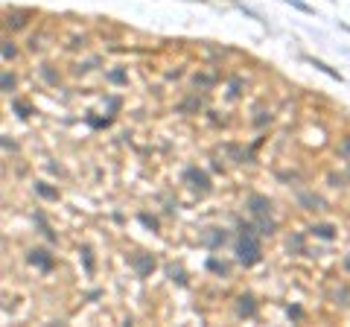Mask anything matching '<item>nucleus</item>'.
Instances as JSON below:
<instances>
[{
    "mask_svg": "<svg viewBox=\"0 0 350 327\" xmlns=\"http://www.w3.org/2000/svg\"><path fill=\"white\" fill-rule=\"evenodd\" d=\"M236 257L245 266H254L257 260L263 257V248H260V240L254 234V225H239V240H236Z\"/></svg>",
    "mask_w": 350,
    "mask_h": 327,
    "instance_id": "obj_1",
    "label": "nucleus"
},
{
    "mask_svg": "<svg viewBox=\"0 0 350 327\" xmlns=\"http://www.w3.org/2000/svg\"><path fill=\"white\" fill-rule=\"evenodd\" d=\"M338 155H341V158H347V161H350V138H344V143L338 146Z\"/></svg>",
    "mask_w": 350,
    "mask_h": 327,
    "instance_id": "obj_11",
    "label": "nucleus"
},
{
    "mask_svg": "<svg viewBox=\"0 0 350 327\" xmlns=\"http://www.w3.org/2000/svg\"><path fill=\"white\" fill-rule=\"evenodd\" d=\"M27 18H30V12H9V15H6V27H24V24H27Z\"/></svg>",
    "mask_w": 350,
    "mask_h": 327,
    "instance_id": "obj_6",
    "label": "nucleus"
},
{
    "mask_svg": "<svg viewBox=\"0 0 350 327\" xmlns=\"http://www.w3.org/2000/svg\"><path fill=\"white\" fill-rule=\"evenodd\" d=\"M134 269H137V275H149L152 269H155V260L146 257V254H137L134 257Z\"/></svg>",
    "mask_w": 350,
    "mask_h": 327,
    "instance_id": "obj_5",
    "label": "nucleus"
},
{
    "mask_svg": "<svg viewBox=\"0 0 350 327\" xmlns=\"http://www.w3.org/2000/svg\"><path fill=\"white\" fill-rule=\"evenodd\" d=\"M3 59H15V44L12 41H3Z\"/></svg>",
    "mask_w": 350,
    "mask_h": 327,
    "instance_id": "obj_10",
    "label": "nucleus"
},
{
    "mask_svg": "<svg viewBox=\"0 0 350 327\" xmlns=\"http://www.w3.org/2000/svg\"><path fill=\"white\" fill-rule=\"evenodd\" d=\"M344 269H347V272H350V254H347V257H344Z\"/></svg>",
    "mask_w": 350,
    "mask_h": 327,
    "instance_id": "obj_16",
    "label": "nucleus"
},
{
    "mask_svg": "<svg viewBox=\"0 0 350 327\" xmlns=\"http://www.w3.org/2000/svg\"><path fill=\"white\" fill-rule=\"evenodd\" d=\"M184 175H187V181H193V187H196V190H207V187H210V178H207V172L196 170V167H193V170H187Z\"/></svg>",
    "mask_w": 350,
    "mask_h": 327,
    "instance_id": "obj_3",
    "label": "nucleus"
},
{
    "mask_svg": "<svg viewBox=\"0 0 350 327\" xmlns=\"http://www.w3.org/2000/svg\"><path fill=\"white\" fill-rule=\"evenodd\" d=\"M41 190V196H47V199H53V196H56V190H50V187H38Z\"/></svg>",
    "mask_w": 350,
    "mask_h": 327,
    "instance_id": "obj_15",
    "label": "nucleus"
},
{
    "mask_svg": "<svg viewBox=\"0 0 350 327\" xmlns=\"http://www.w3.org/2000/svg\"><path fill=\"white\" fill-rule=\"evenodd\" d=\"M248 210L254 213V216H266L268 210H271V202H268L266 196H248Z\"/></svg>",
    "mask_w": 350,
    "mask_h": 327,
    "instance_id": "obj_2",
    "label": "nucleus"
},
{
    "mask_svg": "<svg viewBox=\"0 0 350 327\" xmlns=\"http://www.w3.org/2000/svg\"><path fill=\"white\" fill-rule=\"evenodd\" d=\"M30 260H33L38 269H44V272H50V269H53V257L44 251V248H35L33 254H30Z\"/></svg>",
    "mask_w": 350,
    "mask_h": 327,
    "instance_id": "obj_4",
    "label": "nucleus"
},
{
    "mask_svg": "<svg viewBox=\"0 0 350 327\" xmlns=\"http://www.w3.org/2000/svg\"><path fill=\"white\" fill-rule=\"evenodd\" d=\"M312 234L315 237H324V240H333V225H315Z\"/></svg>",
    "mask_w": 350,
    "mask_h": 327,
    "instance_id": "obj_8",
    "label": "nucleus"
},
{
    "mask_svg": "<svg viewBox=\"0 0 350 327\" xmlns=\"http://www.w3.org/2000/svg\"><path fill=\"white\" fill-rule=\"evenodd\" d=\"M207 266H210V269H213V272H222V275H225V272H228V266H225V263H219L216 257H210V260H207Z\"/></svg>",
    "mask_w": 350,
    "mask_h": 327,
    "instance_id": "obj_9",
    "label": "nucleus"
},
{
    "mask_svg": "<svg viewBox=\"0 0 350 327\" xmlns=\"http://www.w3.org/2000/svg\"><path fill=\"white\" fill-rule=\"evenodd\" d=\"M123 79H126V76H123V70H114V73H111V82H123Z\"/></svg>",
    "mask_w": 350,
    "mask_h": 327,
    "instance_id": "obj_14",
    "label": "nucleus"
},
{
    "mask_svg": "<svg viewBox=\"0 0 350 327\" xmlns=\"http://www.w3.org/2000/svg\"><path fill=\"white\" fill-rule=\"evenodd\" d=\"M239 312H242V315H254V298H251V295H242V298H239Z\"/></svg>",
    "mask_w": 350,
    "mask_h": 327,
    "instance_id": "obj_7",
    "label": "nucleus"
},
{
    "mask_svg": "<svg viewBox=\"0 0 350 327\" xmlns=\"http://www.w3.org/2000/svg\"><path fill=\"white\" fill-rule=\"evenodd\" d=\"M15 108L21 111V117H30V105L27 103H15Z\"/></svg>",
    "mask_w": 350,
    "mask_h": 327,
    "instance_id": "obj_13",
    "label": "nucleus"
},
{
    "mask_svg": "<svg viewBox=\"0 0 350 327\" xmlns=\"http://www.w3.org/2000/svg\"><path fill=\"white\" fill-rule=\"evenodd\" d=\"M12 88H15V76L3 73V91H12Z\"/></svg>",
    "mask_w": 350,
    "mask_h": 327,
    "instance_id": "obj_12",
    "label": "nucleus"
}]
</instances>
